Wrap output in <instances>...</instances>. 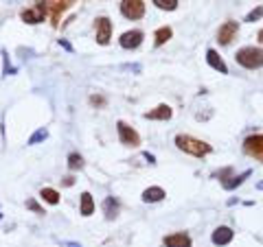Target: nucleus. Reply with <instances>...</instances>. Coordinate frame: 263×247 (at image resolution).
Masks as SVG:
<instances>
[{"instance_id":"nucleus-1","label":"nucleus","mask_w":263,"mask_h":247,"mask_svg":"<svg viewBox=\"0 0 263 247\" xmlns=\"http://www.w3.org/2000/svg\"><path fill=\"white\" fill-rule=\"evenodd\" d=\"M176 147L180 149V151L189 153V156H195V157H204L213 151V147H210L209 142L200 140V138H193V136H184V134H178L176 136Z\"/></svg>"},{"instance_id":"nucleus-2","label":"nucleus","mask_w":263,"mask_h":247,"mask_svg":"<svg viewBox=\"0 0 263 247\" xmlns=\"http://www.w3.org/2000/svg\"><path fill=\"white\" fill-rule=\"evenodd\" d=\"M239 66L248 68V70H255V68L263 66V48H255V46H243V48L237 50L235 55Z\"/></svg>"},{"instance_id":"nucleus-3","label":"nucleus","mask_w":263,"mask_h":247,"mask_svg":"<svg viewBox=\"0 0 263 247\" xmlns=\"http://www.w3.org/2000/svg\"><path fill=\"white\" fill-rule=\"evenodd\" d=\"M116 129H119V140H121V144H125V147H138V144H140L138 132H136L134 127H130L125 120H119V123H116Z\"/></svg>"},{"instance_id":"nucleus-4","label":"nucleus","mask_w":263,"mask_h":247,"mask_svg":"<svg viewBox=\"0 0 263 247\" xmlns=\"http://www.w3.org/2000/svg\"><path fill=\"white\" fill-rule=\"evenodd\" d=\"M145 9H147V4L143 0H123L121 2V13L128 20H140L145 16Z\"/></svg>"},{"instance_id":"nucleus-5","label":"nucleus","mask_w":263,"mask_h":247,"mask_svg":"<svg viewBox=\"0 0 263 247\" xmlns=\"http://www.w3.org/2000/svg\"><path fill=\"white\" fill-rule=\"evenodd\" d=\"M243 151L248 153L250 157L263 162V134H252L243 140Z\"/></svg>"},{"instance_id":"nucleus-6","label":"nucleus","mask_w":263,"mask_h":247,"mask_svg":"<svg viewBox=\"0 0 263 247\" xmlns=\"http://www.w3.org/2000/svg\"><path fill=\"white\" fill-rule=\"evenodd\" d=\"M20 18L26 22V24H40V22H44V18H46V2H35L29 9H22Z\"/></svg>"},{"instance_id":"nucleus-7","label":"nucleus","mask_w":263,"mask_h":247,"mask_svg":"<svg viewBox=\"0 0 263 247\" xmlns=\"http://www.w3.org/2000/svg\"><path fill=\"white\" fill-rule=\"evenodd\" d=\"M73 4L75 2H70V0H49V2H46V13H51V24L57 26L62 13L68 11Z\"/></svg>"},{"instance_id":"nucleus-8","label":"nucleus","mask_w":263,"mask_h":247,"mask_svg":"<svg viewBox=\"0 0 263 247\" xmlns=\"http://www.w3.org/2000/svg\"><path fill=\"white\" fill-rule=\"evenodd\" d=\"M95 33H97V44H101V46H105L107 42L112 40V22H110V18H105V16L97 18L95 20Z\"/></svg>"},{"instance_id":"nucleus-9","label":"nucleus","mask_w":263,"mask_h":247,"mask_svg":"<svg viewBox=\"0 0 263 247\" xmlns=\"http://www.w3.org/2000/svg\"><path fill=\"white\" fill-rule=\"evenodd\" d=\"M143 40H145L143 31L134 29V31H125V33L119 37V44L123 46L125 50H134V48H138V46L143 44Z\"/></svg>"},{"instance_id":"nucleus-10","label":"nucleus","mask_w":263,"mask_h":247,"mask_svg":"<svg viewBox=\"0 0 263 247\" xmlns=\"http://www.w3.org/2000/svg\"><path fill=\"white\" fill-rule=\"evenodd\" d=\"M239 33V24L237 22H233V20H228V22H224L222 26H219V31H217V42L222 46H228L230 42L237 37Z\"/></svg>"},{"instance_id":"nucleus-11","label":"nucleus","mask_w":263,"mask_h":247,"mask_svg":"<svg viewBox=\"0 0 263 247\" xmlns=\"http://www.w3.org/2000/svg\"><path fill=\"white\" fill-rule=\"evenodd\" d=\"M162 243L164 247H193V241L186 232H173V234L164 236Z\"/></svg>"},{"instance_id":"nucleus-12","label":"nucleus","mask_w":263,"mask_h":247,"mask_svg":"<svg viewBox=\"0 0 263 247\" xmlns=\"http://www.w3.org/2000/svg\"><path fill=\"white\" fill-rule=\"evenodd\" d=\"M233 239H235V232H233V227H228V225L215 227V232L210 234V241H213V245H219V247L228 245Z\"/></svg>"},{"instance_id":"nucleus-13","label":"nucleus","mask_w":263,"mask_h":247,"mask_svg":"<svg viewBox=\"0 0 263 247\" xmlns=\"http://www.w3.org/2000/svg\"><path fill=\"white\" fill-rule=\"evenodd\" d=\"M206 62H209V66L213 68V70H217V72H222V74H228L226 62H224L222 55H219L215 48H209V50H206Z\"/></svg>"},{"instance_id":"nucleus-14","label":"nucleus","mask_w":263,"mask_h":247,"mask_svg":"<svg viewBox=\"0 0 263 247\" xmlns=\"http://www.w3.org/2000/svg\"><path fill=\"white\" fill-rule=\"evenodd\" d=\"M173 116V110H171V105H167V103H160L158 107H154V110H149L147 114H145V118L147 120H169Z\"/></svg>"},{"instance_id":"nucleus-15","label":"nucleus","mask_w":263,"mask_h":247,"mask_svg":"<svg viewBox=\"0 0 263 247\" xmlns=\"http://www.w3.org/2000/svg\"><path fill=\"white\" fill-rule=\"evenodd\" d=\"M167 197V193L160 188V186H149V188L143 190V202L145 203H158Z\"/></svg>"},{"instance_id":"nucleus-16","label":"nucleus","mask_w":263,"mask_h":247,"mask_svg":"<svg viewBox=\"0 0 263 247\" xmlns=\"http://www.w3.org/2000/svg\"><path fill=\"white\" fill-rule=\"evenodd\" d=\"M119 212H121V206H119V202H116L114 197H105V199H103V214H105L107 221L116 219V217H119Z\"/></svg>"},{"instance_id":"nucleus-17","label":"nucleus","mask_w":263,"mask_h":247,"mask_svg":"<svg viewBox=\"0 0 263 247\" xmlns=\"http://www.w3.org/2000/svg\"><path fill=\"white\" fill-rule=\"evenodd\" d=\"M171 37H173V29H171V26H160V29H156V33H154V44L162 46V44H167Z\"/></svg>"},{"instance_id":"nucleus-18","label":"nucleus","mask_w":263,"mask_h":247,"mask_svg":"<svg viewBox=\"0 0 263 247\" xmlns=\"http://www.w3.org/2000/svg\"><path fill=\"white\" fill-rule=\"evenodd\" d=\"M79 212L83 217H90L95 212V199H92L90 193H81V206H79Z\"/></svg>"},{"instance_id":"nucleus-19","label":"nucleus","mask_w":263,"mask_h":247,"mask_svg":"<svg viewBox=\"0 0 263 247\" xmlns=\"http://www.w3.org/2000/svg\"><path fill=\"white\" fill-rule=\"evenodd\" d=\"M248 177H250V171H243L241 175H233V177H230V180L222 181V186H224V188H226V190H235V188H237V186H241L243 181L248 180Z\"/></svg>"},{"instance_id":"nucleus-20","label":"nucleus","mask_w":263,"mask_h":247,"mask_svg":"<svg viewBox=\"0 0 263 247\" xmlns=\"http://www.w3.org/2000/svg\"><path fill=\"white\" fill-rule=\"evenodd\" d=\"M40 197L44 199L46 203H51V206H57V203H59V193L55 188H42L40 190Z\"/></svg>"},{"instance_id":"nucleus-21","label":"nucleus","mask_w":263,"mask_h":247,"mask_svg":"<svg viewBox=\"0 0 263 247\" xmlns=\"http://www.w3.org/2000/svg\"><path fill=\"white\" fill-rule=\"evenodd\" d=\"M83 166V157L79 153H70L68 156V169L70 171H79Z\"/></svg>"},{"instance_id":"nucleus-22","label":"nucleus","mask_w":263,"mask_h":247,"mask_svg":"<svg viewBox=\"0 0 263 247\" xmlns=\"http://www.w3.org/2000/svg\"><path fill=\"white\" fill-rule=\"evenodd\" d=\"M154 4H156L158 9H164V11H176L178 9V0H154Z\"/></svg>"},{"instance_id":"nucleus-23","label":"nucleus","mask_w":263,"mask_h":247,"mask_svg":"<svg viewBox=\"0 0 263 247\" xmlns=\"http://www.w3.org/2000/svg\"><path fill=\"white\" fill-rule=\"evenodd\" d=\"M46 138H49V132H46V129L42 127V129H37V132H35V134H33V136L29 138V144H37V142L46 140Z\"/></svg>"},{"instance_id":"nucleus-24","label":"nucleus","mask_w":263,"mask_h":247,"mask_svg":"<svg viewBox=\"0 0 263 247\" xmlns=\"http://www.w3.org/2000/svg\"><path fill=\"white\" fill-rule=\"evenodd\" d=\"M261 18H263V7H257L246 16V22H257V20H261Z\"/></svg>"},{"instance_id":"nucleus-25","label":"nucleus","mask_w":263,"mask_h":247,"mask_svg":"<svg viewBox=\"0 0 263 247\" xmlns=\"http://www.w3.org/2000/svg\"><path fill=\"white\" fill-rule=\"evenodd\" d=\"M26 208H29V210H33L35 214H46V212H44V208H42L40 203L35 202V199H29V202H26Z\"/></svg>"},{"instance_id":"nucleus-26","label":"nucleus","mask_w":263,"mask_h":247,"mask_svg":"<svg viewBox=\"0 0 263 247\" xmlns=\"http://www.w3.org/2000/svg\"><path fill=\"white\" fill-rule=\"evenodd\" d=\"M215 177H219V180H230V177H233V169H224V171H217V173H215Z\"/></svg>"},{"instance_id":"nucleus-27","label":"nucleus","mask_w":263,"mask_h":247,"mask_svg":"<svg viewBox=\"0 0 263 247\" xmlns=\"http://www.w3.org/2000/svg\"><path fill=\"white\" fill-rule=\"evenodd\" d=\"M90 105L103 107V105H105V99H103V96H90Z\"/></svg>"},{"instance_id":"nucleus-28","label":"nucleus","mask_w":263,"mask_h":247,"mask_svg":"<svg viewBox=\"0 0 263 247\" xmlns=\"http://www.w3.org/2000/svg\"><path fill=\"white\" fill-rule=\"evenodd\" d=\"M59 245L62 247H81L79 243H73V241H59Z\"/></svg>"},{"instance_id":"nucleus-29","label":"nucleus","mask_w":263,"mask_h":247,"mask_svg":"<svg viewBox=\"0 0 263 247\" xmlns=\"http://www.w3.org/2000/svg\"><path fill=\"white\" fill-rule=\"evenodd\" d=\"M59 46H62V48H66V50H73V46H70L66 40H59Z\"/></svg>"},{"instance_id":"nucleus-30","label":"nucleus","mask_w":263,"mask_h":247,"mask_svg":"<svg viewBox=\"0 0 263 247\" xmlns=\"http://www.w3.org/2000/svg\"><path fill=\"white\" fill-rule=\"evenodd\" d=\"M73 184H75V177H70V175L64 177V186H73Z\"/></svg>"},{"instance_id":"nucleus-31","label":"nucleus","mask_w":263,"mask_h":247,"mask_svg":"<svg viewBox=\"0 0 263 247\" xmlns=\"http://www.w3.org/2000/svg\"><path fill=\"white\" fill-rule=\"evenodd\" d=\"M257 40H259V42H261V44H263V29L259 31V33H257Z\"/></svg>"},{"instance_id":"nucleus-32","label":"nucleus","mask_w":263,"mask_h":247,"mask_svg":"<svg viewBox=\"0 0 263 247\" xmlns=\"http://www.w3.org/2000/svg\"><path fill=\"white\" fill-rule=\"evenodd\" d=\"M0 217H2V214H0Z\"/></svg>"}]
</instances>
